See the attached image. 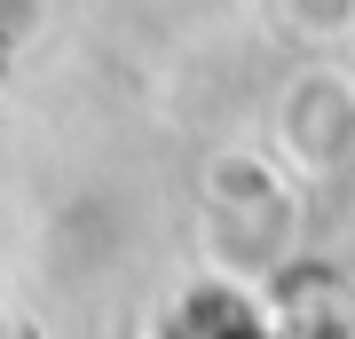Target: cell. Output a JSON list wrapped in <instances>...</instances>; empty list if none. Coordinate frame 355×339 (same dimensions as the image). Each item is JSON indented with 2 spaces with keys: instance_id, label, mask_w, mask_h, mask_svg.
I'll return each mask as SVG.
<instances>
[{
  "instance_id": "1",
  "label": "cell",
  "mask_w": 355,
  "mask_h": 339,
  "mask_svg": "<svg viewBox=\"0 0 355 339\" xmlns=\"http://www.w3.org/2000/svg\"><path fill=\"white\" fill-rule=\"evenodd\" d=\"M277 142L308 166V174L340 166V158L355 150V87H347L340 71H308V79H292L284 103H277Z\"/></svg>"
}]
</instances>
